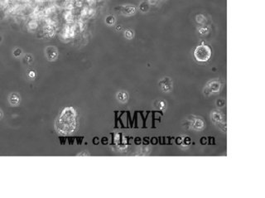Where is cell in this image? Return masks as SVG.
Masks as SVG:
<instances>
[{
	"label": "cell",
	"instance_id": "1",
	"mask_svg": "<svg viewBox=\"0 0 265 198\" xmlns=\"http://www.w3.org/2000/svg\"><path fill=\"white\" fill-rule=\"evenodd\" d=\"M76 117V111L73 107L64 109L55 123L57 132L61 134H72L77 126Z\"/></svg>",
	"mask_w": 265,
	"mask_h": 198
},
{
	"label": "cell",
	"instance_id": "2",
	"mask_svg": "<svg viewBox=\"0 0 265 198\" xmlns=\"http://www.w3.org/2000/svg\"><path fill=\"white\" fill-rule=\"evenodd\" d=\"M211 49L207 45H199L194 51L195 59L199 62H206L211 56Z\"/></svg>",
	"mask_w": 265,
	"mask_h": 198
},
{
	"label": "cell",
	"instance_id": "3",
	"mask_svg": "<svg viewBox=\"0 0 265 198\" xmlns=\"http://www.w3.org/2000/svg\"><path fill=\"white\" fill-rule=\"evenodd\" d=\"M45 55H46L47 60L50 61V62H54L58 57V50L56 46H49L45 49Z\"/></svg>",
	"mask_w": 265,
	"mask_h": 198
},
{
	"label": "cell",
	"instance_id": "4",
	"mask_svg": "<svg viewBox=\"0 0 265 198\" xmlns=\"http://www.w3.org/2000/svg\"><path fill=\"white\" fill-rule=\"evenodd\" d=\"M221 87V82L218 81H210L205 85V89L210 93H217L220 91Z\"/></svg>",
	"mask_w": 265,
	"mask_h": 198
},
{
	"label": "cell",
	"instance_id": "5",
	"mask_svg": "<svg viewBox=\"0 0 265 198\" xmlns=\"http://www.w3.org/2000/svg\"><path fill=\"white\" fill-rule=\"evenodd\" d=\"M160 88L164 92H170L172 90V81L169 77H164L159 82Z\"/></svg>",
	"mask_w": 265,
	"mask_h": 198
},
{
	"label": "cell",
	"instance_id": "6",
	"mask_svg": "<svg viewBox=\"0 0 265 198\" xmlns=\"http://www.w3.org/2000/svg\"><path fill=\"white\" fill-rule=\"evenodd\" d=\"M120 13L124 16H132L136 13V8L132 5H124L120 7Z\"/></svg>",
	"mask_w": 265,
	"mask_h": 198
},
{
	"label": "cell",
	"instance_id": "7",
	"mask_svg": "<svg viewBox=\"0 0 265 198\" xmlns=\"http://www.w3.org/2000/svg\"><path fill=\"white\" fill-rule=\"evenodd\" d=\"M8 102H9L10 105L12 106L19 105L20 102H21V97H20L18 93H10L9 95H8Z\"/></svg>",
	"mask_w": 265,
	"mask_h": 198
},
{
	"label": "cell",
	"instance_id": "8",
	"mask_svg": "<svg viewBox=\"0 0 265 198\" xmlns=\"http://www.w3.org/2000/svg\"><path fill=\"white\" fill-rule=\"evenodd\" d=\"M191 127L195 130H201V129H204L205 124L203 122V120H200V119H195L191 123Z\"/></svg>",
	"mask_w": 265,
	"mask_h": 198
},
{
	"label": "cell",
	"instance_id": "9",
	"mask_svg": "<svg viewBox=\"0 0 265 198\" xmlns=\"http://www.w3.org/2000/svg\"><path fill=\"white\" fill-rule=\"evenodd\" d=\"M117 99L121 103H125V102L128 101V94L125 91H119V92L117 93Z\"/></svg>",
	"mask_w": 265,
	"mask_h": 198
},
{
	"label": "cell",
	"instance_id": "10",
	"mask_svg": "<svg viewBox=\"0 0 265 198\" xmlns=\"http://www.w3.org/2000/svg\"><path fill=\"white\" fill-rule=\"evenodd\" d=\"M116 22V18L114 15H108L105 19V23L109 26H113Z\"/></svg>",
	"mask_w": 265,
	"mask_h": 198
},
{
	"label": "cell",
	"instance_id": "11",
	"mask_svg": "<svg viewBox=\"0 0 265 198\" xmlns=\"http://www.w3.org/2000/svg\"><path fill=\"white\" fill-rule=\"evenodd\" d=\"M139 10L142 13H147L149 10V3L146 1H143L139 4Z\"/></svg>",
	"mask_w": 265,
	"mask_h": 198
},
{
	"label": "cell",
	"instance_id": "12",
	"mask_svg": "<svg viewBox=\"0 0 265 198\" xmlns=\"http://www.w3.org/2000/svg\"><path fill=\"white\" fill-rule=\"evenodd\" d=\"M133 36H134V32H133L132 30H131V29H126V30L124 31V37H125V38H127V39H132V37H133Z\"/></svg>",
	"mask_w": 265,
	"mask_h": 198
},
{
	"label": "cell",
	"instance_id": "13",
	"mask_svg": "<svg viewBox=\"0 0 265 198\" xmlns=\"http://www.w3.org/2000/svg\"><path fill=\"white\" fill-rule=\"evenodd\" d=\"M13 56H15V57L17 58L20 57V56L23 55V51H22V49L18 48V47L15 48L13 51Z\"/></svg>",
	"mask_w": 265,
	"mask_h": 198
},
{
	"label": "cell",
	"instance_id": "14",
	"mask_svg": "<svg viewBox=\"0 0 265 198\" xmlns=\"http://www.w3.org/2000/svg\"><path fill=\"white\" fill-rule=\"evenodd\" d=\"M33 62V56L31 54H27V55L24 56V62L27 63V64H30Z\"/></svg>",
	"mask_w": 265,
	"mask_h": 198
},
{
	"label": "cell",
	"instance_id": "15",
	"mask_svg": "<svg viewBox=\"0 0 265 198\" xmlns=\"http://www.w3.org/2000/svg\"><path fill=\"white\" fill-rule=\"evenodd\" d=\"M212 117H213V120H216V121H217V122H220L221 120V115L219 113H213V115H212Z\"/></svg>",
	"mask_w": 265,
	"mask_h": 198
},
{
	"label": "cell",
	"instance_id": "16",
	"mask_svg": "<svg viewBox=\"0 0 265 198\" xmlns=\"http://www.w3.org/2000/svg\"><path fill=\"white\" fill-rule=\"evenodd\" d=\"M36 72L34 71V70H30L29 72H28V76H29V78L31 79H33L35 78L36 77Z\"/></svg>",
	"mask_w": 265,
	"mask_h": 198
},
{
	"label": "cell",
	"instance_id": "17",
	"mask_svg": "<svg viewBox=\"0 0 265 198\" xmlns=\"http://www.w3.org/2000/svg\"><path fill=\"white\" fill-rule=\"evenodd\" d=\"M199 32H200V34H202V35L207 34V33H208V32H209V28H199Z\"/></svg>",
	"mask_w": 265,
	"mask_h": 198
},
{
	"label": "cell",
	"instance_id": "18",
	"mask_svg": "<svg viewBox=\"0 0 265 198\" xmlns=\"http://www.w3.org/2000/svg\"><path fill=\"white\" fill-rule=\"evenodd\" d=\"M165 106H166V104H165V102L163 101V100H159V101H158V107H159V108L164 109L165 108Z\"/></svg>",
	"mask_w": 265,
	"mask_h": 198
},
{
	"label": "cell",
	"instance_id": "19",
	"mask_svg": "<svg viewBox=\"0 0 265 198\" xmlns=\"http://www.w3.org/2000/svg\"><path fill=\"white\" fill-rule=\"evenodd\" d=\"M157 2H158V0H148V3H150V4H156Z\"/></svg>",
	"mask_w": 265,
	"mask_h": 198
},
{
	"label": "cell",
	"instance_id": "20",
	"mask_svg": "<svg viewBox=\"0 0 265 198\" xmlns=\"http://www.w3.org/2000/svg\"><path fill=\"white\" fill-rule=\"evenodd\" d=\"M115 29H116V31L122 30V26H121V25H118L116 27V28H115Z\"/></svg>",
	"mask_w": 265,
	"mask_h": 198
},
{
	"label": "cell",
	"instance_id": "21",
	"mask_svg": "<svg viewBox=\"0 0 265 198\" xmlns=\"http://www.w3.org/2000/svg\"><path fill=\"white\" fill-rule=\"evenodd\" d=\"M2 117H3V114H2V111L0 110V120H1V119H2Z\"/></svg>",
	"mask_w": 265,
	"mask_h": 198
}]
</instances>
